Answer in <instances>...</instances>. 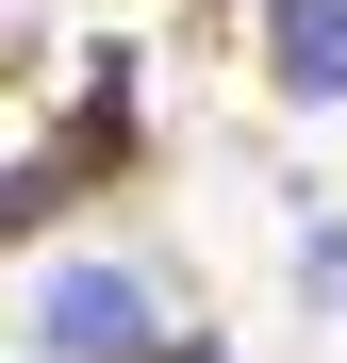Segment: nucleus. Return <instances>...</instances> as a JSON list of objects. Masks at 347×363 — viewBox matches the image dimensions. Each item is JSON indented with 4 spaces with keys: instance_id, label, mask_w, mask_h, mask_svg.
Instances as JSON below:
<instances>
[{
    "instance_id": "nucleus-1",
    "label": "nucleus",
    "mask_w": 347,
    "mask_h": 363,
    "mask_svg": "<svg viewBox=\"0 0 347 363\" xmlns=\"http://www.w3.org/2000/svg\"><path fill=\"white\" fill-rule=\"evenodd\" d=\"M17 347H33V363H149L165 330H149V281H133V264L67 248V264H33V297H17Z\"/></svg>"
},
{
    "instance_id": "nucleus-2",
    "label": "nucleus",
    "mask_w": 347,
    "mask_h": 363,
    "mask_svg": "<svg viewBox=\"0 0 347 363\" xmlns=\"http://www.w3.org/2000/svg\"><path fill=\"white\" fill-rule=\"evenodd\" d=\"M265 67L298 116H347V0H265Z\"/></svg>"
},
{
    "instance_id": "nucleus-3",
    "label": "nucleus",
    "mask_w": 347,
    "mask_h": 363,
    "mask_svg": "<svg viewBox=\"0 0 347 363\" xmlns=\"http://www.w3.org/2000/svg\"><path fill=\"white\" fill-rule=\"evenodd\" d=\"M298 297H314V314H347V231H298Z\"/></svg>"
},
{
    "instance_id": "nucleus-4",
    "label": "nucleus",
    "mask_w": 347,
    "mask_h": 363,
    "mask_svg": "<svg viewBox=\"0 0 347 363\" xmlns=\"http://www.w3.org/2000/svg\"><path fill=\"white\" fill-rule=\"evenodd\" d=\"M149 363H231V347H215V330H165V347H149Z\"/></svg>"
}]
</instances>
